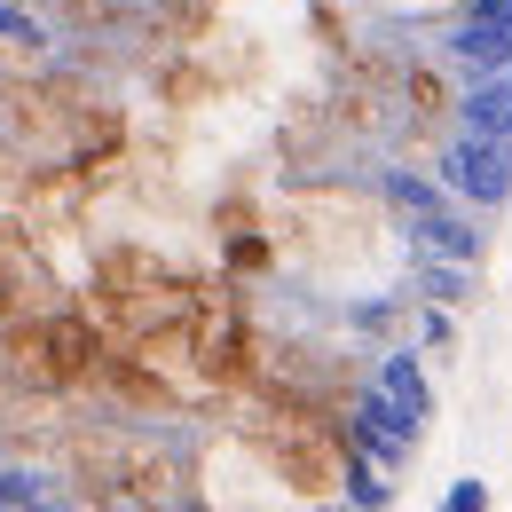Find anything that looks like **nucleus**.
<instances>
[{"label": "nucleus", "instance_id": "f257e3e1", "mask_svg": "<svg viewBox=\"0 0 512 512\" xmlns=\"http://www.w3.org/2000/svg\"><path fill=\"white\" fill-rule=\"evenodd\" d=\"M103 355H111V331L95 323L87 300H48V308H24V316L0 323V371L40 394H79V386L103 379Z\"/></svg>", "mask_w": 512, "mask_h": 512}, {"label": "nucleus", "instance_id": "f03ea898", "mask_svg": "<svg viewBox=\"0 0 512 512\" xmlns=\"http://www.w3.org/2000/svg\"><path fill=\"white\" fill-rule=\"evenodd\" d=\"M197 300H205V276L158 260L150 245H103L95 268H87V308L111 339H142L158 323H190Z\"/></svg>", "mask_w": 512, "mask_h": 512}, {"label": "nucleus", "instance_id": "7ed1b4c3", "mask_svg": "<svg viewBox=\"0 0 512 512\" xmlns=\"http://www.w3.org/2000/svg\"><path fill=\"white\" fill-rule=\"evenodd\" d=\"M64 497L71 505H182V473L158 449L127 442V434H71L64 442Z\"/></svg>", "mask_w": 512, "mask_h": 512}, {"label": "nucleus", "instance_id": "20e7f679", "mask_svg": "<svg viewBox=\"0 0 512 512\" xmlns=\"http://www.w3.org/2000/svg\"><path fill=\"white\" fill-rule=\"evenodd\" d=\"M434 174L449 182V197L457 205H473V213H497L512 197V134H473V127H457L434 150Z\"/></svg>", "mask_w": 512, "mask_h": 512}, {"label": "nucleus", "instance_id": "39448f33", "mask_svg": "<svg viewBox=\"0 0 512 512\" xmlns=\"http://www.w3.org/2000/svg\"><path fill=\"white\" fill-rule=\"evenodd\" d=\"M442 64L457 79H481V71H512V0H457L442 40Z\"/></svg>", "mask_w": 512, "mask_h": 512}, {"label": "nucleus", "instance_id": "423d86ee", "mask_svg": "<svg viewBox=\"0 0 512 512\" xmlns=\"http://www.w3.org/2000/svg\"><path fill=\"white\" fill-rule=\"evenodd\" d=\"M363 402L379 410L386 426H402L410 442L426 434V418H434V386H426V363H418V347H379V363H371V386H363Z\"/></svg>", "mask_w": 512, "mask_h": 512}, {"label": "nucleus", "instance_id": "0eeeda50", "mask_svg": "<svg viewBox=\"0 0 512 512\" xmlns=\"http://www.w3.org/2000/svg\"><path fill=\"white\" fill-rule=\"evenodd\" d=\"M410 253H434V260H465V268H481L489 237L473 229V205H442V213H418V221H410Z\"/></svg>", "mask_w": 512, "mask_h": 512}, {"label": "nucleus", "instance_id": "6e6552de", "mask_svg": "<svg viewBox=\"0 0 512 512\" xmlns=\"http://www.w3.org/2000/svg\"><path fill=\"white\" fill-rule=\"evenodd\" d=\"M457 127L473 134H512V71H481L457 87Z\"/></svg>", "mask_w": 512, "mask_h": 512}, {"label": "nucleus", "instance_id": "1a4fd4ad", "mask_svg": "<svg viewBox=\"0 0 512 512\" xmlns=\"http://www.w3.org/2000/svg\"><path fill=\"white\" fill-rule=\"evenodd\" d=\"M379 197L394 205V213H402V221L457 205V197H449V182H442V174H426V166H386V174H379Z\"/></svg>", "mask_w": 512, "mask_h": 512}, {"label": "nucleus", "instance_id": "9d476101", "mask_svg": "<svg viewBox=\"0 0 512 512\" xmlns=\"http://www.w3.org/2000/svg\"><path fill=\"white\" fill-rule=\"evenodd\" d=\"M473 276L481 268H465V260H434V253H410V300H442V308H465L473 300Z\"/></svg>", "mask_w": 512, "mask_h": 512}, {"label": "nucleus", "instance_id": "9b49d317", "mask_svg": "<svg viewBox=\"0 0 512 512\" xmlns=\"http://www.w3.org/2000/svg\"><path fill=\"white\" fill-rule=\"evenodd\" d=\"M40 505H56V489L40 473H24V465L0 457V512H40Z\"/></svg>", "mask_w": 512, "mask_h": 512}, {"label": "nucleus", "instance_id": "f8f14e48", "mask_svg": "<svg viewBox=\"0 0 512 512\" xmlns=\"http://www.w3.org/2000/svg\"><path fill=\"white\" fill-rule=\"evenodd\" d=\"M386 481H394V473H386V465H371V457L355 449V465H347V505L386 512V505H394V489H386Z\"/></svg>", "mask_w": 512, "mask_h": 512}, {"label": "nucleus", "instance_id": "ddd939ff", "mask_svg": "<svg viewBox=\"0 0 512 512\" xmlns=\"http://www.w3.org/2000/svg\"><path fill=\"white\" fill-rule=\"evenodd\" d=\"M394 323H402V300H355L347 308V331H371V339H394Z\"/></svg>", "mask_w": 512, "mask_h": 512}, {"label": "nucleus", "instance_id": "4468645a", "mask_svg": "<svg viewBox=\"0 0 512 512\" xmlns=\"http://www.w3.org/2000/svg\"><path fill=\"white\" fill-rule=\"evenodd\" d=\"M410 323H418V339H426V347H457V323H449V308H442V300L410 308Z\"/></svg>", "mask_w": 512, "mask_h": 512}, {"label": "nucleus", "instance_id": "2eb2a0df", "mask_svg": "<svg viewBox=\"0 0 512 512\" xmlns=\"http://www.w3.org/2000/svg\"><path fill=\"white\" fill-rule=\"evenodd\" d=\"M442 505H449V512H489V481H473V473H465V481H449Z\"/></svg>", "mask_w": 512, "mask_h": 512}]
</instances>
